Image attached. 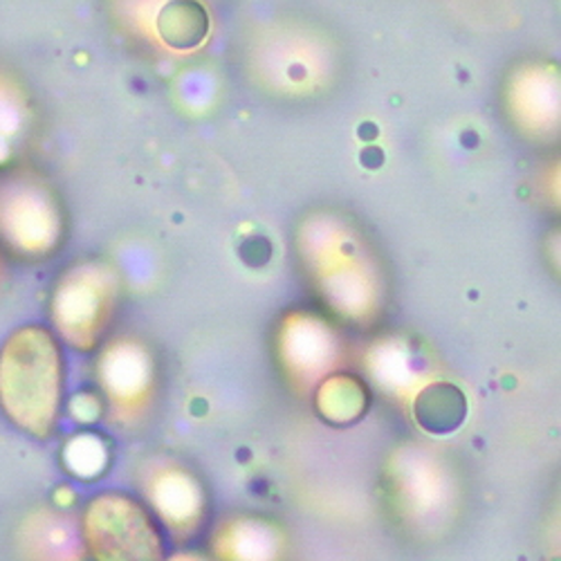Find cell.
Instances as JSON below:
<instances>
[{
    "label": "cell",
    "instance_id": "6da1fadb",
    "mask_svg": "<svg viewBox=\"0 0 561 561\" xmlns=\"http://www.w3.org/2000/svg\"><path fill=\"white\" fill-rule=\"evenodd\" d=\"M64 357L43 325H23L0 346V409L21 432L50 436L61 407Z\"/></svg>",
    "mask_w": 561,
    "mask_h": 561
},
{
    "label": "cell",
    "instance_id": "7a4b0ae2",
    "mask_svg": "<svg viewBox=\"0 0 561 561\" xmlns=\"http://www.w3.org/2000/svg\"><path fill=\"white\" fill-rule=\"evenodd\" d=\"M83 539L95 561H162L158 528L142 505L124 494H102L83 512Z\"/></svg>",
    "mask_w": 561,
    "mask_h": 561
},
{
    "label": "cell",
    "instance_id": "3957f363",
    "mask_svg": "<svg viewBox=\"0 0 561 561\" xmlns=\"http://www.w3.org/2000/svg\"><path fill=\"white\" fill-rule=\"evenodd\" d=\"M278 539L256 524L231 526L216 541L222 561H278Z\"/></svg>",
    "mask_w": 561,
    "mask_h": 561
},
{
    "label": "cell",
    "instance_id": "277c9868",
    "mask_svg": "<svg viewBox=\"0 0 561 561\" xmlns=\"http://www.w3.org/2000/svg\"><path fill=\"white\" fill-rule=\"evenodd\" d=\"M162 36L173 45V48H192L196 45L205 30L207 21L198 5H169L160 19Z\"/></svg>",
    "mask_w": 561,
    "mask_h": 561
},
{
    "label": "cell",
    "instance_id": "5b68a950",
    "mask_svg": "<svg viewBox=\"0 0 561 561\" xmlns=\"http://www.w3.org/2000/svg\"><path fill=\"white\" fill-rule=\"evenodd\" d=\"M158 505L171 526H192L196 522V490L186 481H167L158 492Z\"/></svg>",
    "mask_w": 561,
    "mask_h": 561
}]
</instances>
